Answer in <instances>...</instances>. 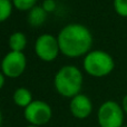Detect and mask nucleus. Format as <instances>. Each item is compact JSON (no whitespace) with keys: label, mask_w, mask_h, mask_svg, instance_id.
I'll list each match as a JSON object with an SVG mask.
<instances>
[{"label":"nucleus","mask_w":127,"mask_h":127,"mask_svg":"<svg viewBox=\"0 0 127 127\" xmlns=\"http://www.w3.org/2000/svg\"><path fill=\"white\" fill-rule=\"evenodd\" d=\"M59 49L68 57H79L88 54L93 44L89 29L80 24H69L60 30L57 37Z\"/></svg>","instance_id":"1"},{"label":"nucleus","mask_w":127,"mask_h":127,"mask_svg":"<svg viewBox=\"0 0 127 127\" xmlns=\"http://www.w3.org/2000/svg\"><path fill=\"white\" fill-rule=\"evenodd\" d=\"M83 85V75L75 66H64L55 76V87L64 97H71L79 94Z\"/></svg>","instance_id":"2"},{"label":"nucleus","mask_w":127,"mask_h":127,"mask_svg":"<svg viewBox=\"0 0 127 127\" xmlns=\"http://www.w3.org/2000/svg\"><path fill=\"white\" fill-rule=\"evenodd\" d=\"M84 69L94 77H104L114 69V59L103 50L89 51L84 59Z\"/></svg>","instance_id":"3"},{"label":"nucleus","mask_w":127,"mask_h":127,"mask_svg":"<svg viewBox=\"0 0 127 127\" xmlns=\"http://www.w3.org/2000/svg\"><path fill=\"white\" fill-rule=\"evenodd\" d=\"M124 122L123 108L113 100L105 101L98 109L100 127H122Z\"/></svg>","instance_id":"4"},{"label":"nucleus","mask_w":127,"mask_h":127,"mask_svg":"<svg viewBox=\"0 0 127 127\" xmlns=\"http://www.w3.org/2000/svg\"><path fill=\"white\" fill-rule=\"evenodd\" d=\"M25 118L27 122L35 126L45 125L53 116L51 107L41 100H33L28 107L25 108Z\"/></svg>","instance_id":"5"},{"label":"nucleus","mask_w":127,"mask_h":127,"mask_svg":"<svg viewBox=\"0 0 127 127\" xmlns=\"http://www.w3.org/2000/svg\"><path fill=\"white\" fill-rule=\"evenodd\" d=\"M1 69L4 76L17 78L26 69V56L22 51H10L2 59Z\"/></svg>","instance_id":"6"},{"label":"nucleus","mask_w":127,"mask_h":127,"mask_svg":"<svg viewBox=\"0 0 127 127\" xmlns=\"http://www.w3.org/2000/svg\"><path fill=\"white\" fill-rule=\"evenodd\" d=\"M35 50L40 59L45 62H53L58 56L60 49L57 38L48 33H45L38 37V39L36 40Z\"/></svg>","instance_id":"7"},{"label":"nucleus","mask_w":127,"mask_h":127,"mask_svg":"<svg viewBox=\"0 0 127 127\" xmlns=\"http://www.w3.org/2000/svg\"><path fill=\"white\" fill-rule=\"evenodd\" d=\"M93 105L90 99L86 95L78 94L70 101V112L76 118L84 119L92 113Z\"/></svg>","instance_id":"8"},{"label":"nucleus","mask_w":127,"mask_h":127,"mask_svg":"<svg viewBox=\"0 0 127 127\" xmlns=\"http://www.w3.org/2000/svg\"><path fill=\"white\" fill-rule=\"evenodd\" d=\"M13 101H15V104L18 105L19 107H24V108L28 107V106L32 103L31 93L25 87L18 88V89H16V92L13 93Z\"/></svg>","instance_id":"9"},{"label":"nucleus","mask_w":127,"mask_h":127,"mask_svg":"<svg viewBox=\"0 0 127 127\" xmlns=\"http://www.w3.org/2000/svg\"><path fill=\"white\" fill-rule=\"evenodd\" d=\"M47 18V12L42 7H33L28 13V22L33 27H38L45 22Z\"/></svg>","instance_id":"10"},{"label":"nucleus","mask_w":127,"mask_h":127,"mask_svg":"<svg viewBox=\"0 0 127 127\" xmlns=\"http://www.w3.org/2000/svg\"><path fill=\"white\" fill-rule=\"evenodd\" d=\"M27 39L26 36L22 32H13L9 38V47L11 51H22V49L26 47Z\"/></svg>","instance_id":"11"},{"label":"nucleus","mask_w":127,"mask_h":127,"mask_svg":"<svg viewBox=\"0 0 127 127\" xmlns=\"http://www.w3.org/2000/svg\"><path fill=\"white\" fill-rule=\"evenodd\" d=\"M12 11V3L10 0H0V22L8 19Z\"/></svg>","instance_id":"12"},{"label":"nucleus","mask_w":127,"mask_h":127,"mask_svg":"<svg viewBox=\"0 0 127 127\" xmlns=\"http://www.w3.org/2000/svg\"><path fill=\"white\" fill-rule=\"evenodd\" d=\"M37 0H12V4L19 10H31L36 7Z\"/></svg>","instance_id":"13"},{"label":"nucleus","mask_w":127,"mask_h":127,"mask_svg":"<svg viewBox=\"0 0 127 127\" xmlns=\"http://www.w3.org/2000/svg\"><path fill=\"white\" fill-rule=\"evenodd\" d=\"M115 11L122 17H127V0H114Z\"/></svg>","instance_id":"14"},{"label":"nucleus","mask_w":127,"mask_h":127,"mask_svg":"<svg viewBox=\"0 0 127 127\" xmlns=\"http://www.w3.org/2000/svg\"><path fill=\"white\" fill-rule=\"evenodd\" d=\"M41 7L44 8V10L46 12H51L56 9V2L55 0H45Z\"/></svg>","instance_id":"15"},{"label":"nucleus","mask_w":127,"mask_h":127,"mask_svg":"<svg viewBox=\"0 0 127 127\" xmlns=\"http://www.w3.org/2000/svg\"><path fill=\"white\" fill-rule=\"evenodd\" d=\"M123 110L127 114V95L123 98Z\"/></svg>","instance_id":"16"},{"label":"nucleus","mask_w":127,"mask_h":127,"mask_svg":"<svg viewBox=\"0 0 127 127\" xmlns=\"http://www.w3.org/2000/svg\"><path fill=\"white\" fill-rule=\"evenodd\" d=\"M3 85H4V75L0 72V89L3 87Z\"/></svg>","instance_id":"17"},{"label":"nucleus","mask_w":127,"mask_h":127,"mask_svg":"<svg viewBox=\"0 0 127 127\" xmlns=\"http://www.w3.org/2000/svg\"><path fill=\"white\" fill-rule=\"evenodd\" d=\"M1 123H2V115H1V112H0V126H1Z\"/></svg>","instance_id":"18"},{"label":"nucleus","mask_w":127,"mask_h":127,"mask_svg":"<svg viewBox=\"0 0 127 127\" xmlns=\"http://www.w3.org/2000/svg\"><path fill=\"white\" fill-rule=\"evenodd\" d=\"M27 127H39V126H35V125H29V126H27Z\"/></svg>","instance_id":"19"},{"label":"nucleus","mask_w":127,"mask_h":127,"mask_svg":"<svg viewBox=\"0 0 127 127\" xmlns=\"http://www.w3.org/2000/svg\"><path fill=\"white\" fill-rule=\"evenodd\" d=\"M122 127H127V126H122Z\"/></svg>","instance_id":"20"}]
</instances>
